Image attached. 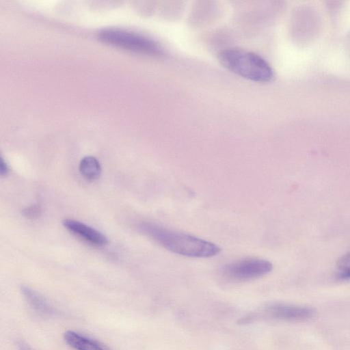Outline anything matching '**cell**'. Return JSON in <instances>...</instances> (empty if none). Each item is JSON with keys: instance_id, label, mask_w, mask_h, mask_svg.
<instances>
[{"instance_id": "8992f818", "label": "cell", "mask_w": 350, "mask_h": 350, "mask_svg": "<svg viewBox=\"0 0 350 350\" xmlns=\"http://www.w3.org/2000/svg\"><path fill=\"white\" fill-rule=\"evenodd\" d=\"M63 225L70 232L93 245L103 246L108 243L107 238L103 234L79 221L66 219L63 221Z\"/></svg>"}, {"instance_id": "4fadbf2b", "label": "cell", "mask_w": 350, "mask_h": 350, "mask_svg": "<svg viewBox=\"0 0 350 350\" xmlns=\"http://www.w3.org/2000/svg\"><path fill=\"white\" fill-rule=\"evenodd\" d=\"M338 278L340 280H349L350 279V268L341 270L338 273Z\"/></svg>"}, {"instance_id": "ba28073f", "label": "cell", "mask_w": 350, "mask_h": 350, "mask_svg": "<svg viewBox=\"0 0 350 350\" xmlns=\"http://www.w3.org/2000/svg\"><path fill=\"white\" fill-rule=\"evenodd\" d=\"M21 291L27 302L36 312L49 316L55 313L53 306L39 292L26 285H22Z\"/></svg>"}, {"instance_id": "8fae6325", "label": "cell", "mask_w": 350, "mask_h": 350, "mask_svg": "<svg viewBox=\"0 0 350 350\" xmlns=\"http://www.w3.org/2000/svg\"><path fill=\"white\" fill-rule=\"evenodd\" d=\"M9 172V167L6 162L3 159V158H1L0 160V175L1 176H6L7 174Z\"/></svg>"}, {"instance_id": "277c9868", "label": "cell", "mask_w": 350, "mask_h": 350, "mask_svg": "<svg viewBox=\"0 0 350 350\" xmlns=\"http://www.w3.org/2000/svg\"><path fill=\"white\" fill-rule=\"evenodd\" d=\"M273 265L267 260L259 258L239 259L221 267V273L233 282H247L261 278L271 271Z\"/></svg>"}, {"instance_id": "30bf717a", "label": "cell", "mask_w": 350, "mask_h": 350, "mask_svg": "<svg viewBox=\"0 0 350 350\" xmlns=\"http://www.w3.org/2000/svg\"><path fill=\"white\" fill-rule=\"evenodd\" d=\"M42 213V208L39 204H32L25 207L22 211V214L29 219H36L40 216Z\"/></svg>"}, {"instance_id": "3957f363", "label": "cell", "mask_w": 350, "mask_h": 350, "mask_svg": "<svg viewBox=\"0 0 350 350\" xmlns=\"http://www.w3.org/2000/svg\"><path fill=\"white\" fill-rule=\"evenodd\" d=\"M98 38L103 42L140 53L154 56L164 53L163 48L154 40L124 29H103L99 31Z\"/></svg>"}, {"instance_id": "6da1fadb", "label": "cell", "mask_w": 350, "mask_h": 350, "mask_svg": "<svg viewBox=\"0 0 350 350\" xmlns=\"http://www.w3.org/2000/svg\"><path fill=\"white\" fill-rule=\"evenodd\" d=\"M138 228L166 250L181 256L209 258L217 255L221 251L220 247L212 242L176 232L154 223L142 222Z\"/></svg>"}, {"instance_id": "7a4b0ae2", "label": "cell", "mask_w": 350, "mask_h": 350, "mask_svg": "<svg viewBox=\"0 0 350 350\" xmlns=\"http://www.w3.org/2000/svg\"><path fill=\"white\" fill-rule=\"evenodd\" d=\"M219 60L232 72L247 80L267 83L274 77L273 70L269 63L257 54L239 49L221 51Z\"/></svg>"}, {"instance_id": "5bb4252c", "label": "cell", "mask_w": 350, "mask_h": 350, "mask_svg": "<svg viewBox=\"0 0 350 350\" xmlns=\"http://www.w3.org/2000/svg\"><path fill=\"white\" fill-rule=\"evenodd\" d=\"M347 45H348V50L349 51V53H350V34L347 38Z\"/></svg>"}, {"instance_id": "52a82bcc", "label": "cell", "mask_w": 350, "mask_h": 350, "mask_svg": "<svg viewBox=\"0 0 350 350\" xmlns=\"http://www.w3.org/2000/svg\"><path fill=\"white\" fill-rule=\"evenodd\" d=\"M64 339L75 350H111L100 342L73 330L66 331Z\"/></svg>"}, {"instance_id": "7c38bea8", "label": "cell", "mask_w": 350, "mask_h": 350, "mask_svg": "<svg viewBox=\"0 0 350 350\" xmlns=\"http://www.w3.org/2000/svg\"><path fill=\"white\" fill-rule=\"evenodd\" d=\"M16 345L18 350H33L31 347L23 340H18L16 342Z\"/></svg>"}, {"instance_id": "5b68a950", "label": "cell", "mask_w": 350, "mask_h": 350, "mask_svg": "<svg viewBox=\"0 0 350 350\" xmlns=\"http://www.w3.org/2000/svg\"><path fill=\"white\" fill-rule=\"evenodd\" d=\"M265 313L269 318L275 320L303 321L313 317L315 310L308 306L278 303L267 306Z\"/></svg>"}, {"instance_id": "9c48e42d", "label": "cell", "mask_w": 350, "mask_h": 350, "mask_svg": "<svg viewBox=\"0 0 350 350\" xmlns=\"http://www.w3.org/2000/svg\"><path fill=\"white\" fill-rule=\"evenodd\" d=\"M79 172L87 180L94 181L97 180L100 175V164L94 157H85L80 161Z\"/></svg>"}]
</instances>
